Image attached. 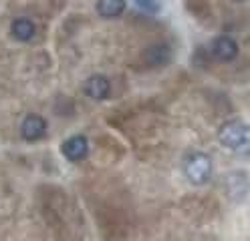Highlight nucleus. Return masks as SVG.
I'll use <instances>...</instances> for the list:
<instances>
[{
    "mask_svg": "<svg viewBox=\"0 0 250 241\" xmlns=\"http://www.w3.org/2000/svg\"><path fill=\"white\" fill-rule=\"evenodd\" d=\"M182 171H184V177L188 179V183H192L196 187L206 185L212 179V173H214L212 157L204 151H190L184 157Z\"/></svg>",
    "mask_w": 250,
    "mask_h": 241,
    "instance_id": "f257e3e1",
    "label": "nucleus"
},
{
    "mask_svg": "<svg viewBox=\"0 0 250 241\" xmlns=\"http://www.w3.org/2000/svg\"><path fill=\"white\" fill-rule=\"evenodd\" d=\"M218 141H220V145L228 151L244 153V151H248V145H250V129L240 119L226 121L218 129Z\"/></svg>",
    "mask_w": 250,
    "mask_h": 241,
    "instance_id": "f03ea898",
    "label": "nucleus"
},
{
    "mask_svg": "<svg viewBox=\"0 0 250 241\" xmlns=\"http://www.w3.org/2000/svg\"><path fill=\"white\" fill-rule=\"evenodd\" d=\"M171 60H174V48H171L169 42H164V40L147 44L142 51V55H139V62L149 71L164 69Z\"/></svg>",
    "mask_w": 250,
    "mask_h": 241,
    "instance_id": "7ed1b4c3",
    "label": "nucleus"
},
{
    "mask_svg": "<svg viewBox=\"0 0 250 241\" xmlns=\"http://www.w3.org/2000/svg\"><path fill=\"white\" fill-rule=\"evenodd\" d=\"M210 56L218 62H234L240 55V44L230 35H218L210 40Z\"/></svg>",
    "mask_w": 250,
    "mask_h": 241,
    "instance_id": "20e7f679",
    "label": "nucleus"
},
{
    "mask_svg": "<svg viewBox=\"0 0 250 241\" xmlns=\"http://www.w3.org/2000/svg\"><path fill=\"white\" fill-rule=\"evenodd\" d=\"M19 133H21V139L24 143H39L46 137V133H49V123H46V119L42 115H37V112H33V115H26L19 127Z\"/></svg>",
    "mask_w": 250,
    "mask_h": 241,
    "instance_id": "39448f33",
    "label": "nucleus"
},
{
    "mask_svg": "<svg viewBox=\"0 0 250 241\" xmlns=\"http://www.w3.org/2000/svg\"><path fill=\"white\" fill-rule=\"evenodd\" d=\"M61 155L71 163H81L89 157V139L85 135H71L61 143Z\"/></svg>",
    "mask_w": 250,
    "mask_h": 241,
    "instance_id": "423d86ee",
    "label": "nucleus"
},
{
    "mask_svg": "<svg viewBox=\"0 0 250 241\" xmlns=\"http://www.w3.org/2000/svg\"><path fill=\"white\" fill-rule=\"evenodd\" d=\"M111 91H113V85H111V78L107 74H91L83 83V93L91 101H97V103L109 99V96H111Z\"/></svg>",
    "mask_w": 250,
    "mask_h": 241,
    "instance_id": "0eeeda50",
    "label": "nucleus"
},
{
    "mask_svg": "<svg viewBox=\"0 0 250 241\" xmlns=\"http://www.w3.org/2000/svg\"><path fill=\"white\" fill-rule=\"evenodd\" d=\"M8 30L17 42H30L37 37V22L28 16H17V19H12Z\"/></svg>",
    "mask_w": 250,
    "mask_h": 241,
    "instance_id": "6e6552de",
    "label": "nucleus"
},
{
    "mask_svg": "<svg viewBox=\"0 0 250 241\" xmlns=\"http://www.w3.org/2000/svg\"><path fill=\"white\" fill-rule=\"evenodd\" d=\"M127 10V0H97L95 12L103 20H115Z\"/></svg>",
    "mask_w": 250,
    "mask_h": 241,
    "instance_id": "1a4fd4ad",
    "label": "nucleus"
},
{
    "mask_svg": "<svg viewBox=\"0 0 250 241\" xmlns=\"http://www.w3.org/2000/svg\"><path fill=\"white\" fill-rule=\"evenodd\" d=\"M131 2L139 8V10H144L147 14H158L162 10V4H160V0H131Z\"/></svg>",
    "mask_w": 250,
    "mask_h": 241,
    "instance_id": "9d476101",
    "label": "nucleus"
},
{
    "mask_svg": "<svg viewBox=\"0 0 250 241\" xmlns=\"http://www.w3.org/2000/svg\"><path fill=\"white\" fill-rule=\"evenodd\" d=\"M234 2H246V0H234Z\"/></svg>",
    "mask_w": 250,
    "mask_h": 241,
    "instance_id": "9b49d317",
    "label": "nucleus"
}]
</instances>
